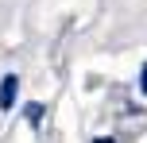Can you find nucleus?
Instances as JSON below:
<instances>
[{
  "label": "nucleus",
  "instance_id": "1",
  "mask_svg": "<svg viewBox=\"0 0 147 143\" xmlns=\"http://www.w3.org/2000/svg\"><path fill=\"white\" fill-rule=\"evenodd\" d=\"M16 97H20V77H16V74H4V77H0V112H12V108H16Z\"/></svg>",
  "mask_w": 147,
  "mask_h": 143
},
{
  "label": "nucleus",
  "instance_id": "2",
  "mask_svg": "<svg viewBox=\"0 0 147 143\" xmlns=\"http://www.w3.org/2000/svg\"><path fill=\"white\" fill-rule=\"evenodd\" d=\"M23 116H27V124H31V128H39V124H43V116H47V108L39 105V101H31V105L23 108Z\"/></svg>",
  "mask_w": 147,
  "mask_h": 143
},
{
  "label": "nucleus",
  "instance_id": "3",
  "mask_svg": "<svg viewBox=\"0 0 147 143\" xmlns=\"http://www.w3.org/2000/svg\"><path fill=\"white\" fill-rule=\"evenodd\" d=\"M140 93H143V97H147V62H143V66H140Z\"/></svg>",
  "mask_w": 147,
  "mask_h": 143
},
{
  "label": "nucleus",
  "instance_id": "4",
  "mask_svg": "<svg viewBox=\"0 0 147 143\" xmlns=\"http://www.w3.org/2000/svg\"><path fill=\"white\" fill-rule=\"evenodd\" d=\"M89 143H116L112 136H97V139H89Z\"/></svg>",
  "mask_w": 147,
  "mask_h": 143
}]
</instances>
